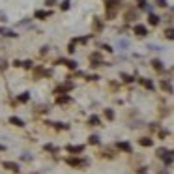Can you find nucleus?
I'll list each match as a JSON object with an SVG mask.
<instances>
[{
  "label": "nucleus",
  "mask_w": 174,
  "mask_h": 174,
  "mask_svg": "<svg viewBox=\"0 0 174 174\" xmlns=\"http://www.w3.org/2000/svg\"><path fill=\"white\" fill-rule=\"evenodd\" d=\"M155 4H157V6H161V8H165L167 6V0H155Z\"/></svg>",
  "instance_id": "19"
},
{
  "label": "nucleus",
  "mask_w": 174,
  "mask_h": 174,
  "mask_svg": "<svg viewBox=\"0 0 174 174\" xmlns=\"http://www.w3.org/2000/svg\"><path fill=\"white\" fill-rule=\"evenodd\" d=\"M161 174H165V172H161Z\"/></svg>",
  "instance_id": "26"
},
{
  "label": "nucleus",
  "mask_w": 174,
  "mask_h": 174,
  "mask_svg": "<svg viewBox=\"0 0 174 174\" xmlns=\"http://www.w3.org/2000/svg\"><path fill=\"white\" fill-rule=\"evenodd\" d=\"M127 47H129V41H127V39H118V49L126 51Z\"/></svg>",
  "instance_id": "7"
},
{
  "label": "nucleus",
  "mask_w": 174,
  "mask_h": 174,
  "mask_svg": "<svg viewBox=\"0 0 174 174\" xmlns=\"http://www.w3.org/2000/svg\"><path fill=\"white\" fill-rule=\"evenodd\" d=\"M142 83H144V86H148V88H150V90H152V88H153V84H152V83H150V81H142Z\"/></svg>",
  "instance_id": "20"
},
{
  "label": "nucleus",
  "mask_w": 174,
  "mask_h": 174,
  "mask_svg": "<svg viewBox=\"0 0 174 174\" xmlns=\"http://www.w3.org/2000/svg\"><path fill=\"white\" fill-rule=\"evenodd\" d=\"M107 6H109V9H114L116 6H118V0H109V2H107Z\"/></svg>",
  "instance_id": "10"
},
{
  "label": "nucleus",
  "mask_w": 174,
  "mask_h": 174,
  "mask_svg": "<svg viewBox=\"0 0 174 174\" xmlns=\"http://www.w3.org/2000/svg\"><path fill=\"white\" fill-rule=\"evenodd\" d=\"M28 98H30L28 94H23V96H21V98H19V99H21V101H28Z\"/></svg>",
  "instance_id": "21"
},
{
  "label": "nucleus",
  "mask_w": 174,
  "mask_h": 174,
  "mask_svg": "<svg viewBox=\"0 0 174 174\" xmlns=\"http://www.w3.org/2000/svg\"><path fill=\"white\" fill-rule=\"evenodd\" d=\"M66 66H69V68H77V62H71V60H64Z\"/></svg>",
  "instance_id": "18"
},
{
  "label": "nucleus",
  "mask_w": 174,
  "mask_h": 174,
  "mask_svg": "<svg viewBox=\"0 0 174 174\" xmlns=\"http://www.w3.org/2000/svg\"><path fill=\"white\" fill-rule=\"evenodd\" d=\"M9 124H13V126H17V127H23L24 122H23L21 118H15V116H11V118H9Z\"/></svg>",
  "instance_id": "6"
},
{
  "label": "nucleus",
  "mask_w": 174,
  "mask_h": 174,
  "mask_svg": "<svg viewBox=\"0 0 174 174\" xmlns=\"http://www.w3.org/2000/svg\"><path fill=\"white\" fill-rule=\"evenodd\" d=\"M2 165H4V167H6V168H8V170H15V172H17V170H19V165H17V163H13V161H4V163H2Z\"/></svg>",
  "instance_id": "3"
},
{
  "label": "nucleus",
  "mask_w": 174,
  "mask_h": 174,
  "mask_svg": "<svg viewBox=\"0 0 174 174\" xmlns=\"http://www.w3.org/2000/svg\"><path fill=\"white\" fill-rule=\"evenodd\" d=\"M161 86H163V88H167V92H172V86H170V83H165V81H163V83H161Z\"/></svg>",
  "instance_id": "16"
},
{
  "label": "nucleus",
  "mask_w": 174,
  "mask_h": 174,
  "mask_svg": "<svg viewBox=\"0 0 174 174\" xmlns=\"http://www.w3.org/2000/svg\"><path fill=\"white\" fill-rule=\"evenodd\" d=\"M68 163H69V165H73V167H86V165H88V161H86V159H83V161H81V159H69Z\"/></svg>",
  "instance_id": "2"
},
{
  "label": "nucleus",
  "mask_w": 174,
  "mask_h": 174,
  "mask_svg": "<svg viewBox=\"0 0 174 174\" xmlns=\"http://www.w3.org/2000/svg\"><path fill=\"white\" fill-rule=\"evenodd\" d=\"M140 144L142 146H152V139H140Z\"/></svg>",
  "instance_id": "14"
},
{
  "label": "nucleus",
  "mask_w": 174,
  "mask_h": 174,
  "mask_svg": "<svg viewBox=\"0 0 174 174\" xmlns=\"http://www.w3.org/2000/svg\"><path fill=\"white\" fill-rule=\"evenodd\" d=\"M68 150H69V152H83L84 146H68Z\"/></svg>",
  "instance_id": "9"
},
{
  "label": "nucleus",
  "mask_w": 174,
  "mask_h": 174,
  "mask_svg": "<svg viewBox=\"0 0 174 174\" xmlns=\"http://www.w3.org/2000/svg\"><path fill=\"white\" fill-rule=\"evenodd\" d=\"M135 34L137 36H146L148 34V28L144 26V24H137V26H135Z\"/></svg>",
  "instance_id": "1"
},
{
  "label": "nucleus",
  "mask_w": 174,
  "mask_h": 174,
  "mask_svg": "<svg viewBox=\"0 0 174 174\" xmlns=\"http://www.w3.org/2000/svg\"><path fill=\"white\" fill-rule=\"evenodd\" d=\"M90 126H99V118H98V116H90Z\"/></svg>",
  "instance_id": "11"
},
{
  "label": "nucleus",
  "mask_w": 174,
  "mask_h": 174,
  "mask_svg": "<svg viewBox=\"0 0 174 174\" xmlns=\"http://www.w3.org/2000/svg\"><path fill=\"white\" fill-rule=\"evenodd\" d=\"M68 8H69V2L66 0V2H62V9H68Z\"/></svg>",
  "instance_id": "23"
},
{
  "label": "nucleus",
  "mask_w": 174,
  "mask_h": 174,
  "mask_svg": "<svg viewBox=\"0 0 174 174\" xmlns=\"http://www.w3.org/2000/svg\"><path fill=\"white\" fill-rule=\"evenodd\" d=\"M23 66H24V68H32V62H30V60H26V62H23Z\"/></svg>",
  "instance_id": "22"
},
{
  "label": "nucleus",
  "mask_w": 174,
  "mask_h": 174,
  "mask_svg": "<svg viewBox=\"0 0 174 174\" xmlns=\"http://www.w3.org/2000/svg\"><path fill=\"white\" fill-rule=\"evenodd\" d=\"M90 142H92V144H98V142H99V137H98V135H92V137H90Z\"/></svg>",
  "instance_id": "17"
},
{
  "label": "nucleus",
  "mask_w": 174,
  "mask_h": 174,
  "mask_svg": "<svg viewBox=\"0 0 174 174\" xmlns=\"http://www.w3.org/2000/svg\"><path fill=\"white\" fill-rule=\"evenodd\" d=\"M148 19H150V24H157V23H159V17H155V15H150Z\"/></svg>",
  "instance_id": "13"
},
{
  "label": "nucleus",
  "mask_w": 174,
  "mask_h": 174,
  "mask_svg": "<svg viewBox=\"0 0 174 174\" xmlns=\"http://www.w3.org/2000/svg\"><path fill=\"white\" fill-rule=\"evenodd\" d=\"M105 116H107L109 120H112V118H114V112H112L111 109H107V111H105Z\"/></svg>",
  "instance_id": "15"
},
{
  "label": "nucleus",
  "mask_w": 174,
  "mask_h": 174,
  "mask_svg": "<svg viewBox=\"0 0 174 174\" xmlns=\"http://www.w3.org/2000/svg\"><path fill=\"white\" fill-rule=\"evenodd\" d=\"M0 34L6 36V38H15V36H17V34L13 32V30H9V28H2V26H0Z\"/></svg>",
  "instance_id": "4"
},
{
  "label": "nucleus",
  "mask_w": 174,
  "mask_h": 174,
  "mask_svg": "<svg viewBox=\"0 0 174 174\" xmlns=\"http://www.w3.org/2000/svg\"><path fill=\"white\" fill-rule=\"evenodd\" d=\"M167 38H168V39H172V30H170V28L167 30Z\"/></svg>",
  "instance_id": "24"
},
{
  "label": "nucleus",
  "mask_w": 174,
  "mask_h": 174,
  "mask_svg": "<svg viewBox=\"0 0 174 174\" xmlns=\"http://www.w3.org/2000/svg\"><path fill=\"white\" fill-rule=\"evenodd\" d=\"M118 148L124 152H131V144H127V142H118Z\"/></svg>",
  "instance_id": "8"
},
{
  "label": "nucleus",
  "mask_w": 174,
  "mask_h": 174,
  "mask_svg": "<svg viewBox=\"0 0 174 174\" xmlns=\"http://www.w3.org/2000/svg\"><path fill=\"white\" fill-rule=\"evenodd\" d=\"M0 150H4V146H2V144H0Z\"/></svg>",
  "instance_id": "25"
},
{
  "label": "nucleus",
  "mask_w": 174,
  "mask_h": 174,
  "mask_svg": "<svg viewBox=\"0 0 174 174\" xmlns=\"http://www.w3.org/2000/svg\"><path fill=\"white\" fill-rule=\"evenodd\" d=\"M56 101H58V103H68L69 98H68V96H58V99H56Z\"/></svg>",
  "instance_id": "12"
},
{
  "label": "nucleus",
  "mask_w": 174,
  "mask_h": 174,
  "mask_svg": "<svg viewBox=\"0 0 174 174\" xmlns=\"http://www.w3.org/2000/svg\"><path fill=\"white\" fill-rule=\"evenodd\" d=\"M49 15H51V11H43V9H39V11L34 13V17H36V19H47Z\"/></svg>",
  "instance_id": "5"
}]
</instances>
